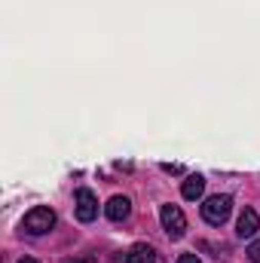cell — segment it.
<instances>
[{"label":"cell","mask_w":260,"mask_h":263,"mask_svg":"<svg viewBox=\"0 0 260 263\" xmlns=\"http://www.w3.org/2000/svg\"><path fill=\"white\" fill-rule=\"evenodd\" d=\"M52 227H55V211L46 208V205H37L25 214V233H31V236H43Z\"/></svg>","instance_id":"obj_2"},{"label":"cell","mask_w":260,"mask_h":263,"mask_svg":"<svg viewBox=\"0 0 260 263\" xmlns=\"http://www.w3.org/2000/svg\"><path fill=\"white\" fill-rule=\"evenodd\" d=\"M230 211H233V199L217 193V196L205 199V205H202V220L211 223V227H224L227 217H230Z\"/></svg>","instance_id":"obj_1"},{"label":"cell","mask_w":260,"mask_h":263,"mask_svg":"<svg viewBox=\"0 0 260 263\" xmlns=\"http://www.w3.org/2000/svg\"><path fill=\"white\" fill-rule=\"evenodd\" d=\"M67 263H98L95 257H73V260H67Z\"/></svg>","instance_id":"obj_11"},{"label":"cell","mask_w":260,"mask_h":263,"mask_svg":"<svg viewBox=\"0 0 260 263\" xmlns=\"http://www.w3.org/2000/svg\"><path fill=\"white\" fill-rule=\"evenodd\" d=\"M202 193H205V178H202V175H190V178L181 184V196L190 199V202H196Z\"/></svg>","instance_id":"obj_8"},{"label":"cell","mask_w":260,"mask_h":263,"mask_svg":"<svg viewBox=\"0 0 260 263\" xmlns=\"http://www.w3.org/2000/svg\"><path fill=\"white\" fill-rule=\"evenodd\" d=\"M178 263H202V260H199L196 254H181V257H178Z\"/></svg>","instance_id":"obj_10"},{"label":"cell","mask_w":260,"mask_h":263,"mask_svg":"<svg viewBox=\"0 0 260 263\" xmlns=\"http://www.w3.org/2000/svg\"><path fill=\"white\" fill-rule=\"evenodd\" d=\"M248 257H251V263H260V239H254V242H251V248H248Z\"/></svg>","instance_id":"obj_9"},{"label":"cell","mask_w":260,"mask_h":263,"mask_svg":"<svg viewBox=\"0 0 260 263\" xmlns=\"http://www.w3.org/2000/svg\"><path fill=\"white\" fill-rule=\"evenodd\" d=\"M73 205H77V220L89 223V220H95V217H98V199H95L92 190H77Z\"/></svg>","instance_id":"obj_4"},{"label":"cell","mask_w":260,"mask_h":263,"mask_svg":"<svg viewBox=\"0 0 260 263\" xmlns=\"http://www.w3.org/2000/svg\"><path fill=\"white\" fill-rule=\"evenodd\" d=\"M104 214L114 220V223H123L126 217L132 214V202H129V196H114L107 205H104Z\"/></svg>","instance_id":"obj_6"},{"label":"cell","mask_w":260,"mask_h":263,"mask_svg":"<svg viewBox=\"0 0 260 263\" xmlns=\"http://www.w3.org/2000/svg\"><path fill=\"white\" fill-rule=\"evenodd\" d=\"M159 220H162V230L169 233V239H181L187 233V217H184V211L178 205H162Z\"/></svg>","instance_id":"obj_3"},{"label":"cell","mask_w":260,"mask_h":263,"mask_svg":"<svg viewBox=\"0 0 260 263\" xmlns=\"http://www.w3.org/2000/svg\"><path fill=\"white\" fill-rule=\"evenodd\" d=\"M126 263H156V251L150 245L138 242V245H132L129 251H126Z\"/></svg>","instance_id":"obj_7"},{"label":"cell","mask_w":260,"mask_h":263,"mask_svg":"<svg viewBox=\"0 0 260 263\" xmlns=\"http://www.w3.org/2000/svg\"><path fill=\"white\" fill-rule=\"evenodd\" d=\"M18 263H37V260L34 257H25V260H18Z\"/></svg>","instance_id":"obj_12"},{"label":"cell","mask_w":260,"mask_h":263,"mask_svg":"<svg viewBox=\"0 0 260 263\" xmlns=\"http://www.w3.org/2000/svg\"><path fill=\"white\" fill-rule=\"evenodd\" d=\"M257 230H260V214L254 208H245V211L239 214L236 236H239V239H251V236H257Z\"/></svg>","instance_id":"obj_5"}]
</instances>
